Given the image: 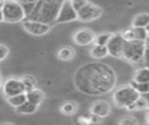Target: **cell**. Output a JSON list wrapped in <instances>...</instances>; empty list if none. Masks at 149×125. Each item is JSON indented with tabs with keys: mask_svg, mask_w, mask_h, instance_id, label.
Returning a JSON list of instances; mask_svg holds the SVG:
<instances>
[{
	"mask_svg": "<svg viewBox=\"0 0 149 125\" xmlns=\"http://www.w3.org/2000/svg\"><path fill=\"white\" fill-rule=\"evenodd\" d=\"M139 92L132 85H122L113 92V102L118 107H126L128 104L135 102Z\"/></svg>",
	"mask_w": 149,
	"mask_h": 125,
	"instance_id": "5b68a950",
	"label": "cell"
},
{
	"mask_svg": "<svg viewBox=\"0 0 149 125\" xmlns=\"http://www.w3.org/2000/svg\"><path fill=\"white\" fill-rule=\"evenodd\" d=\"M126 109H127L128 111H135V110H136V106H135V103L133 102V103H130V104H128V105L126 106Z\"/></svg>",
	"mask_w": 149,
	"mask_h": 125,
	"instance_id": "f546056e",
	"label": "cell"
},
{
	"mask_svg": "<svg viewBox=\"0 0 149 125\" xmlns=\"http://www.w3.org/2000/svg\"><path fill=\"white\" fill-rule=\"evenodd\" d=\"M1 84H2V77H1V74H0V89H1Z\"/></svg>",
	"mask_w": 149,
	"mask_h": 125,
	"instance_id": "836d02e7",
	"label": "cell"
},
{
	"mask_svg": "<svg viewBox=\"0 0 149 125\" xmlns=\"http://www.w3.org/2000/svg\"><path fill=\"white\" fill-rule=\"evenodd\" d=\"M111 112V105L106 100H95L92 105H91V113L100 117V118H105Z\"/></svg>",
	"mask_w": 149,
	"mask_h": 125,
	"instance_id": "7c38bea8",
	"label": "cell"
},
{
	"mask_svg": "<svg viewBox=\"0 0 149 125\" xmlns=\"http://www.w3.org/2000/svg\"><path fill=\"white\" fill-rule=\"evenodd\" d=\"M26 96H27V100H29L36 105H40L44 99V92L37 88L31 89L29 91H26Z\"/></svg>",
	"mask_w": 149,
	"mask_h": 125,
	"instance_id": "4fadbf2b",
	"label": "cell"
},
{
	"mask_svg": "<svg viewBox=\"0 0 149 125\" xmlns=\"http://www.w3.org/2000/svg\"><path fill=\"white\" fill-rule=\"evenodd\" d=\"M1 21H3V19H2V13H1V9H0V22Z\"/></svg>",
	"mask_w": 149,
	"mask_h": 125,
	"instance_id": "d6a6232c",
	"label": "cell"
},
{
	"mask_svg": "<svg viewBox=\"0 0 149 125\" xmlns=\"http://www.w3.org/2000/svg\"><path fill=\"white\" fill-rule=\"evenodd\" d=\"M148 25H149V13L137 14L132 21V27H143V28H146Z\"/></svg>",
	"mask_w": 149,
	"mask_h": 125,
	"instance_id": "e0dca14e",
	"label": "cell"
},
{
	"mask_svg": "<svg viewBox=\"0 0 149 125\" xmlns=\"http://www.w3.org/2000/svg\"><path fill=\"white\" fill-rule=\"evenodd\" d=\"M147 121L149 123V107H148V110H147Z\"/></svg>",
	"mask_w": 149,
	"mask_h": 125,
	"instance_id": "1f68e13d",
	"label": "cell"
},
{
	"mask_svg": "<svg viewBox=\"0 0 149 125\" xmlns=\"http://www.w3.org/2000/svg\"><path fill=\"white\" fill-rule=\"evenodd\" d=\"M146 44H147L146 41H140V40L125 41L123 50H122V58L134 64L143 63Z\"/></svg>",
	"mask_w": 149,
	"mask_h": 125,
	"instance_id": "3957f363",
	"label": "cell"
},
{
	"mask_svg": "<svg viewBox=\"0 0 149 125\" xmlns=\"http://www.w3.org/2000/svg\"><path fill=\"white\" fill-rule=\"evenodd\" d=\"M21 81H22V83H23V85H24L26 91H29V90H31V89L37 88V82H36L35 77H33V76H30V75L23 76V77L21 78Z\"/></svg>",
	"mask_w": 149,
	"mask_h": 125,
	"instance_id": "44dd1931",
	"label": "cell"
},
{
	"mask_svg": "<svg viewBox=\"0 0 149 125\" xmlns=\"http://www.w3.org/2000/svg\"><path fill=\"white\" fill-rule=\"evenodd\" d=\"M123 44H125V39L122 37L121 34H112L111 39L108 40L106 48L108 51V55L115 57V58H121L122 57V50H123Z\"/></svg>",
	"mask_w": 149,
	"mask_h": 125,
	"instance_id": "30bf717a",
	"label": "cell"
},
{
	"mask_svg": "<svg viewBox=\"0 0 149 125\" xmlns=\"http://www.w3.org/2000/svg\"><path fill=\"white\" fill-rule=\"evenodd\" d=\"M146 99H147V102H148V106H149V92L146 93Z\"/></svg>",
	"mask_w": 149,
	"mask_h": 125,
	"instance_id": "4dcf8cb0",
	"label": "cell"
},
{
	"mask_svg": "<svg viewBox=\"0 0 149 125\" xmlns=\"http://www.w3.org/2000/svg\"><path fill=\"white\" fill-rule=\"evenodd\" d=\"M2 4H3V0H0V9H1V7H2Z\"/></svg>",
	"mask_w": 149,
	"mask_h": 125,
	"instance_id": "d590c367",
	"label": "cell"
},
{
	"mask_svg": "<svg viewBox=\"0 0 149 125\" xmlns=\"http://www.w3.org/2000/svg\"><path fill=\"white\" fill-rule=\"evenodd\" d=\"M111 36H112V33H101V34L94 36L93 43L94 44H100V46H106L108 40L111 39Z\"/></svg>",
	"mask_w": 149,
	"mask_h": 125,
	"instance_id": "603a6c76",
	"label": "cell"
},
{
	"mask_svg": "<svg viewBox=\"0 0 149 125\" xmlns=\"http://www.w3.org/2000/svg\"><path fill=\"white\" fill-rule=\"evenodd\" d=\"M7 98V103L13 106V107H17L20 106L23 102L27 100V96H26V92H21V93H17V95H13V96H9V97H6Z\"/></svg>",
	"mask_w": 149,
	"mask_h": 125,
	"instance_id": "ac0fdd59",
	"label": "cell"
},
{
	"mask_svg": "<svg viewBox=\"0 0 149 125\" xmlns=\"http://www.w3.org/2000/svg\"><path fill=\"white\" fill-rule=\"evenodd\" d=\"M133 32V37L134 40H140V41H147V35L148 30L143 27H132Z\"/></svg>",
	"mask_w": 149,
	"mask_h": 125,
	"instance_id": "ffe728a7",
	"label": "cell"
},
{
	"mask_svg": "<svg viewBox=\"0 0 149 125\" xmlns=\"http://www.w3.org/2000/svg\"><path fill=\"white\" fill-rule=\"evenodd\" d=\"M76 111H77V104L72 103V102H66L61 106V112L64 114H68V116L73 114Z\"/></svg>",
	"mask_w": 149,
	"mask_h": 125,
	"instance_id": "7402d4cb",
	"label": "cell"
},
{
	"mask_svg": "<svg viewBox=\"0 0 149 125\" xmlns=\"http://www.w3.org/2000/svg\"><path fill=\"white\" fill-rule=\"evenodd\" d=\"M74 20H77V11L72 7L70 0H64L59 7L55 22L66 23V22H72Z\"/></svg>",
	"mask_w": 149,
	"mask_h": 125,
	"instance_id": "52a82bcc",
	"label": "cell"
},
{
	"mask_svg": "<svg viewBox=\"0 0 149 125\" xmlns=\"http://www.w3.org/2000/svg\"><path fill=\"white\" fill-rule=\"evenodd\" d=\"M1 13H2L3 21L8 23L20 22L26 18L21 2L16 0H3Z\"/></svg>",
	"mask_w": 149,
	"mask_h": 125,
	"instance_id": "277c9868",
	"label": "cell"
},
{
	"mask_svg": "<svg viewBox=\"0 0 149 125\" xmlns=\"http://www.w3.org/2000/svg\"><path fill=\"white\" fill-rule=\"evenodd\" d=\"M63 1L64 0H37L31 13L26 19L41 21L48 25L54 23Z\"/></svg>",
	"mask_w": 149,
	"mask_h": 125,
	"instance_id": "7a4b0ae2",
	"label": "cell"
},
{
	"mask_svg": "<svg viewBox=\"0 0 149 125\" xmlns=\"http://www.w3.org/2000/svg\"><path fill=\"white\" fill-rule=\"evenodd\" d=\"M1 90L5 97H9L13 95H17L21 92H26L24 85L19 77H9L1 84Z\"/></svg>",
	"mask_w": 149,
	"mask_h": 125,
	"instance_id": "ba28073f",
	"label": "cell"
},
{
	"mask_svg": "<svg viewBox=\"0 0 149 125\" xmlns=\"http://www.w3.org/2000/svg\"><path fill=\"white\" fill-rule=\"evenodd\" d=\"M101 13H102V9L100 7L91 2H87L79 11H77V20L81 22H88L100 18Z\"/></svg>",
	"mask_w": 149,
	"mask_h": 125,
	"instance_id": "8992f818",
	"label": "cell"
},
{
	"mask_svg": "<svg viewBox=\"0 0 149 125\" xmlns=\"http://www.w3.org/2000/svg\"><path fill=\"white\" fill-rule=\"evenodd\" d=\"M37 107H38V105H36V104H34L29 100H26L20 106L15 107V110L20 114H33L34 112H36Z\"/></svg>",
	"mask_w": 149,
	"mask_h": 125,
	"instance_id": "9a60e30c",
	"label": "cell"
},
{
	"mask_svg": "<svg viewBox=\"0 0 149 125\" xmlns=\"http://www.w3.org/2000/svg\"><path fill=\"white\" fill-rule=\"evenodd\" d=\"M90 54L93 58L95 60H101L104 57H106L108 55V51H107V48L106 46H100V44H94L91 50H90Z\"/></svg>",
	"mask_w": 149,
	"mask_h": 125,
	"instance_id": "2e32d148",
	"label": "cell"
},
{
	"mask_svg": "<svg viewBox=\"0 0 149 125\" xmlns=\"http://www.w3.org/2000/svg\"><path fill=\"white\" fill-rule=\"evenodd\" d=\"M119 124H122V125H133V124H136V120L132 117H125L122 119L119 120Z\"/></svg>",
	"mask_w": 149,
	"mask_h": 125,
	"instance_id": "83f0119b",
	"label": "cell"
},
{
	"mask_svg": "<svg viewBox=\"0 0 149 125\" xmlns=\"http://www.w3.org/2000/svg\"><path fill=\"white\" fill-rule=\"evenodd\" d=\"M70 2H71V5H72V7L76 9V11H79L85 4H87L88 1L87 0H70Z\"/></svg>",
	"mask_w": 149,
	"mask_h": 125,
	"instance_id": "484cf974",
	"label": "cell"
},
{
	"mask_svg": "<svg viewBox=\"0 0 149 125\" xmlns=\"http://www.w3.org/2000/svg\"><path fill=\"white\" fill-rule=\"evenodd\" d=\"M116 76L114 71L98 63H90L79 68L74 76V83L80 91L92 95L108 92L115 85Z\"/></svg>",
	"mask_w": 149,
	"mask_h": 125,
	"instance_id": "6da1fadb",
	"label": "cell"
},
{
	"mask_svg": "<svg viewBox=\"0 0 149 125\" xmlns=\"http://www.w3.org/2000/svg\"><path fill=\"white\" fill-rule=\"evenodd\" d=\"M135 106H136V110H144V109H148V102L146 99V97H142V96H139L136 99H135Z\"/></svg>",
	"mask_w": 149,
	"mask_h": 125,
	"instance_id": "d4e9b609",
	"label": "cell"
},
{
	"mask_svg": "<svg viewBox=\"0 0 149 125\" xmlns=\"http://www.w3.org/2000/svg\"><path fill=\"white\" fill-rule=\"evenodd\" d=\"M8 53H9L8 47H6L5 44H0V61L5 60L8 55Z\"/></svg>",
	"mask_w": 149,
	"mask_h": 125,
	"instance_id": "4316f807",
	"label": "cell"
},
{
	"mask_svg": "<svg viewBox=\"0 0 149 125\" xmlns=\"http://www.w3.org/2000/svg\"><path fill=\"white\" fill-rule=\"evenodd\" d=\"M147 43H149V32H148V35H147V41H146Z\"/></svg>",
	"mask_w": 149,
	"mask_h": 125,
	"instance_id": "e575fe53",
	"label": "cell"
},
{
	"mask_svg": "<svg viewBox=\"0 0 149 125\" xmlns=\"http://www.w3.org/2000/svg\"><path fill=\"white\" fill-rule=\"evenodd\" d=\"M94 36L95 35H94L93 30H91L88 28H81L73 34L72 39H73L74 43L78 46H87V44L93 43Z\"/></svg>",
	"mask_w": 149,
	"mask_h": 125,
	"instance_id": "8fae6325",
	"label": "cell"
},
{
	"mask_svg": "<svg viewBox=\"0 0 149 125\" xmlns=\"http://www.w3.org/2000/svg\"><path fill=\"white\" fill-rule=\"evenodd\" d=\"M22 21H23L22 22L23 29L31 35L42 36L50 30V25H48V23L36 21V20H29V19H23Z\"/></svg>",
	"mask_w": 149,
	"mask_h": 125,
	"instance_id": "9c48e42d",
	"label": "cell"
},
{
	"mask_svg": "<svg viewBox=\"0 0 149 125\" xmlns=\"http://www.w3.org/2000/svg\"><path fill=\"white\" fill-rule=\"evenodd\" d=\"M133 81L136 83H149V67H142L134 74Z\"/></svg>",
	"mask_w": 149,
	"mask_h": 125,
	"instance_id": "5bb4252c",
	"label": "cell"
},
{
	"mask_svg": "<svg viewBox=\"0 0 149 125\" xmlns=\"http://www.w3.org/2000/svg\"><path fill=\"white\" fill-rule=\"evenodd\" d=\"M130 85L139 92V95H146L149 92V83H136L133 81Z\"/></svg>",
	"mask_w": 149,
	"mask_h": 125,
	"instance_id": "cb8c5ba5",
	"label": "cell"
},
{
	"mask_svg": "<svg viewBox=\"0 0 149 125\" xmlns=\"http://www.w3.org/2000/svg\"><path fill=\"white\" fill-rule=\"evenodd\" d=\"M73 56H74V50L71 47H62L57 53V57L62 61H70Z\"/></svg>",
	"mask_w": 149,
	"mask_h": 125,
	"instance_id": "d6986e66",
	"label": "cell"
},
{
	"mask_svg": "<svg viewBox=\"0 0 149 125\" xmlns=\"http://www.w3.org/2000/svg\"><path fill=\"white\" fill-rule=\"evenodd\" d=\"M146 29H147V30H148V32H149V25H148V26H147V27H146Z\"/></svg>",
	"mask_w": 149,
	"mask_h": 125,
	"instance_id": "8d00e7d4",
	"label": "cell"
},
{
	"mask_svg": "<svg viewBox=\"0 0 149 125\" xmlns=\"http://www.w3.org/2000/svg\"><path fill=\"white\" fill-rule=\"evenodd\" d=\"M143 64L146 67H149V43L146 44V50H144V56H143Z\"/></svg>",
	"mask_w": 149,
	"mask_h": 125,
	"instance_id": "f1b7e54d",
	"label": "cell"
}]
</instances>
